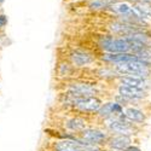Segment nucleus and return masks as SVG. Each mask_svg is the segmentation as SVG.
I'll return each instance as SVG.
<instances>
[{"label":"nucleus","instance_id":"6","mask_svg":"<svg viewBox=\"0 0 151 151\" xmlns=\"http://www.w3.org/2000/svg\"><path fill=\"white\" fill-rule=\"evenodd\" d=\"M80 138L87 143L99 145V144L106 143L109 135L106 132L97 129V128H85L83 131L80 132Z\"/></svg>","mask_w":151,"mask_h":151},{"label":"nucleus","instance_id":"1","mask_svg":"<svg viewBox=\"0 0 151 151\" xmlns=\"http://www.w3.org/2000/svg\"><path fill=\"white\" fill-rule=\"evenodd\" d=\"M112 69L117 75H129V76L147 79L149 75L151 74V60L137 59V60L122 62L114 64Z\"/></svg>","mask_w":151,"mask_h":151},{"label":"nucleus","instance_id":"9","mask_svg":"<svg viewBox=\"0 0 151 151\" xmlns=\"http://www.w3.org/2000/svg\"><path fill=\"white\" fill-rule=\"evenodd\" d=\"M99 59L104 63H108V64H117V63L128 62V60H137V59H140V58H138L132 52H116V53L104 52L102 56H100Z\"/></svg>","mask_w":151,"mask_h":151},{"label":"nucleus","instance_id":"19","mask_svg":"<svg viewBox=\"0 0 151 151\" xmlns=\"http://www.w3.org/2000/svg\"><path fill=\"white\" fill-rule=\"evenodd\" d=\"M7 22H9L7 16L4 15V14H0V29L4 28V27H6V26H7Z\"/></svg>","mask_w":151,"mask_h":151},{"label":"nucleus","instance_id":"8","mask_svg":"<svg viewBox=\"0 0 151 151\" xmlns=\"http://www.w3.org/2000/svg\"><path fill=\"white\" fill-rule=\"evenodd\" d=\"M106 11L114 15L116 18L128 16L132 14V3L127 0H112Z\"/></svg>","mask_w":151,"mask_h":151},{"label":"nucleus","instance_id":"22","mask_svg":"<svg viewBox=\"0 0 151 151\" xmlns=\"http://www.w3.org/2000/svg\"><path fill=\"white\" fill-rule=\"evenodd\" d=\"M4 1H5V0H0V5H1V4H4Z\"/></svg>","mask_w":151,"mask_h":151},{"label":"nucleus","instance_id":"2","mask_svg":"<svg viewBox=\"0 0 151 151\" xmlns=\"http://www.w3.org/2000/svg\"><path fill=\"white\" fill-rule=\"evenodd\" d=\"M97 44L103 52H131V44L126 36H116L112 34L100 35Z\"/></svg>","mask_w":151,"mask_h":151},{"label":"nucleus","instance_id":"16","mask_svg":"<svg viewBox=\"0 0 151 151\" xmlns=\"http://www.w3.org/2000/svg\"><path fill=\"white\" fill-rule=\"evenodd\" d=\"M112 0H87V9L92 12H102L106 11Z\"/></svg>","mask_w":151,"mask_h":151},{"label":"nucleus","instance_id":"5","mask_svg":"<svg viewBox=\"0 0 151 151\" xmlns=\"http://www.w3.org/2000/svg\"><path fill=\"white\" fill-rule=\"evenodd\" d=\"M69 59L71 65L76 68H82L88 64H92L96 60L94 56L88 51H85V50H74L69 55Z\"/></svg>","mask_w":151,"mask_h":151},{"label":"nucleus","instance_id":"7","mask_svg":"<svg viewBox=\"0 0 151 151\" xmlns=\"http://www.w3.org/2000/svg\"><path fill=\"white\" fill-rule=\"evenodd\" d=\"M97 93V88L87 82H73L68 87V94L73 97H88L94 96Z\"/></svg>","mask_w":151,"mask_h":151},{"label":"nucleus","instance_id":"13","mask_svg":"<svg viewBox=\"0 0 151 151\" xmlns=\"http://www.w3.org/2000/svg\"><path fill=\"white\" fill-rule=\"evenodd\" d=\"M119 81L122 85L140 87V88H145V90H146V87H147V80L145 78L129 76V75H119Z\"/></svg>","mask_w":151,"mask_h":151},{"label":"nucleus","instance_id":"14","mask_svg":"<svg viewBox=\"0 0 151 151\" xmlns=\"http://www.w3.org/2000/svg\"><path fill=\"white\" fill-rule=\"evenodd\" d=\"M64 126H65L67 129H69L71 132H79L80 133L81 131L87 128V121L83 117L75 116V117H71V119L67 120Z\"/></svg>","mask_w":151,"mask_h":151},{"label":"nucleus","instance_id":"4","mask_svg":"<svg viewBox=\"0 0 151 151\" xmlns=\"http://www.w3.org/2000/svg\"><path fill=\"white\" fill-rule=\"evenodd\" d=\"M108 29L110 32V34L112 35H116V36H127L134 32H138V30H143V29H146V28H143V27H138V26H134V24H129V23H126V22H122L120 19H114L111 21L109 24H108Z\"/></svg>","mask_w":151,"mask_h":151},{"label":"nucleus","instance_id":"15","mask_svg":"<svg viewBox=\"0 0 151 151\" xmlns=\"http://www.w3.org/2000/svg\"><path fill=\"white\" fill-rule=\"evenodd\" d=\"M124 116L127 117L131 122H135V123H143L145 122L146 120V115H145V112L142 111L140 109H138V108H134V106H129L124 110Z\"/></svg>","mask_w":151,"mask_h":151},{"label":"nucleus","instance_id":"21","mask_svg":"<svg viewBox=\"0 0 151 151\" xmlns=\"http://www.w3.org/2000/svg\"><path fill=\"white\" fill-rule=\"evenodd\" d=\"M127 1L132 4H138V3H151V0H127Z\"/></svg>","mask_w":151,"mask_h":151},{"label":"nucleus","instance_id":"12","mask_svg":"<svg viewBox=\"0 0 151 151\" xmlns=\"http://www.w3.org/2000/svg\"><path fill=\"white\" fill-rule=\"evenodd\" d=\"M106 144L112 150L123 151L128 145L132 144V138L131 135H126V134H115L108 138Z\"/></svg>","mask_w":151,"mask_h":151},{"label":"nucleus","instance_id":"3","mask_svg":"<svg viewBox=\"0 0 151 151\" xmlns=\"http://www.w3.org/2000/svg\"><path fill=\"white\" fill-rule=\"evenodd\" d=\"M105 127L116 134H126V135H131L134 132V127H133V122H131L127 117L124 116V114H119V115H114L110 116L108 119L104 120Z\"/></svg>","mask_w":151,"mask_h":151},{"label":"nucleus","instance_id":"20","mask_svg":"<svg viewBox=\"0 0 151 151\" xmlns=\"http://www.w3.org/2000/svg\"><path fill=\"white\" fill-rule=\"evenodd\" d=\"M123 151H142V150H140L139 147H138V146H134V145H132V144H131V145H128L127 147H126Z\"/></svg>","mask_w":151,"mask_h":151},{"label":"nucleus","instance_id":"17","mask_svg":"<svg viewBox=\"0 0 151 151\" xmlns=\"http://www.w3.org/2000/svg\"><path fill=\"white\" fill-rule=\"evenodd\" d=\"M134 5L146 18L151 19V3H138Z\"/></svg>","mask_w":151,"mask_h":151},{"label":"nucleus","instance_id":"11","mask_svg":"<svg viewBox=\"0 0 151 151\" xmlns=\"http://www.w3.org/2000/svg\"><path fill=\"white\" fill-rule=\"evenodd\" d=\"M122 112H123V106L120 103H117L114 100V102H108V103H104V104L100 105V108L97 111V115L100 119L105 120L110 116L122 114Z\"/></svg>","mask_w":151,"mask_h":151},{"label":"nucleus","instance_id":"10","mask_svg":"<svg viewBox=\"0 0 151 151\" xmlns=\"http://www.w3.org/2000/svg\"><path fill=\"white\" fill-rule=\"evenodd\" d=\"M119 94L128 98L131 100H139L146 97V90L140 88V87H134V86H128V85H120L119 86Z\"/></svg>","mask_w":151,"mask_h":151},{"label":"nucleus","instance_id":"18","mask_svg":"<svg viewBox=\"0 0 151 151\" xmlns=\"http://www.w3.org/2000/svg\"><path fill=\"white\" fill-rule=\"evenodd\" d=\"M71 71H73V65L69 64V63H67V62H62L58 65L59 76H68V75L71 74Z\"/></svg>","mask_w":151,"mask_h":151}]
</instances>
